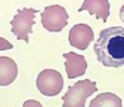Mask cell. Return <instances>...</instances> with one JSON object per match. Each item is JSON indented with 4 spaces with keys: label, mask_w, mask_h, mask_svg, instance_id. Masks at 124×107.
I'll return each mask as SVG.
<instances>
[{
    "label": "cell",
    "mask_w": 124,
    "mask_h": 107,
    "mask_svg": "<svg viewBox=\"0 0 124 107\" xmlns=\"http://www.w3.org/2000/svg\"><path fill=\"white\" fill-rule=\"evenodd\" d=\"M41 16L43 27L50 32H60L68 24L69 15L64 7L58 5L46 7Z\"/></svg>",
    "instance_id": "obj_4"
},
{
    "label": "cell",
    "mask_w": 124,
    "mask_h": 107,
    "mask_svg": "<svg viewBox=\"0 0 124 107\" xmlns=\"http://www.w3.org/2000/svg\"><path fill=\"white\" fill-rule=\"evenodd\" d=\"M66 59L65 63L66 72L69 79L83 76L87 67V64L83 55L70 51L63 54Z\"/></svg>",
    "instance_id": "obj_7"
},
{
    "label": "cell",
    "mask_w": 124,
    "mask_h": 107,
    "mask_svg": "<svg viewBox=\"0 0 124 107\" xmlns=\"http://www.w3.org/2000/svg\"><path fill=\"white\" fill-rule=\"evenodd\" d=\"M119 16L120 19L123 22H124V5L122 6L119 12Z\"/></svg>",
    "instance_id": "obj_13"
},
{
    "label": "cell",
    "mask_w": 124,
    "mask_h": 107,
    "mask_svg": "<svg viewBox=\"0 0 124 107\" xmlns=\"http://www.w3.org/2000/svg\"><path fill=\"white\" fill-rule=\"evenodd\" d=\"M18 74L16 62L7 56H0V86H7L11 84Z\"/></svg>",
    "instance_id": "obj_9"
},
{
    "label": "cell",
    "mask_w": 124,
    "mask_h": 107,
    "mask_svg": "<svg viewBox=\"0 0 124 107\" xmlns=\"http://www.w3.org/2000/svg\"><path fill=\"white\" fill-rule=\"evenodd\" d=\"M64 80L62 75L56 70L47 69L39 74L36 86L44 95L49 97L59 94L64 87Z\"/></svg>",
    "instance_id": "obj_5"
},
{
    "label": "cell",
    "mask_w": 124,
    "mask_h": 107,
    "mask_svg": "<svg viewBox=\"0 0 124 107\" xmlns=\"http://www.w3.org/2000/svg\"><path fill=\"white\" fill-rule=\"evenodd\" d=\"M93 50L104 66L119 68L124 65V28L112 26L102 30Z\"/></svg>",
    "instance_id": "obj_1"
},
{
    "label": "cell",
    "mask_w": 124,
    "mask_h": 107,
    "mask_svg": "<svg viewBox=\"0 0 124 107\" xmlns=\"http://www.w3.org/2000/svg\"><path fill=\"white\" fill-rule=\"evenodd\" d=\"M13 45L5 38L0 37V51H4L13 49Z\"/></svg>",
    "instance_id": "obj_11"
},
{
    "label": "cell",
    "mask_w": 124,
    "mask_h": 107,
    "mask_svg": "<svg viewBox=\"0 0 124 107\" xmlns=\"http://www.w3.org/2000/svg\"><path fill=\"white\" fill-rule=\"evenodd\" d=\"M122 100L120 98L111 93H101L92 100L89 107H122Z\"/></svg>",
    "instance_id": "obj_10"
},
{
    "label": "cell",
    "mask_w": 124,
    "mask_h": 107,
    "mask_svg": "<svg viewBox=\"0 0 124 107\" xmlns=\"http://www.w3.org/2000/svg\"><path fill=\"white\" fill-rule=\"evenodd\" d=\"M87 11L90 15H95L97 19H102L106 22L110 15V4L108 0H85L78 12Z\"/></svg>",
    "instance_id": "obj_8"
},
{
    "label": "cell",
    "mask_w": 124,
    "mask_h": 107,
    "mask_svg": "<svg viewBox=\"0 0 124 107\" xmlns=\"http://www.w3.org/2000/svg\"><path fill=\"white\" fill-rule=\"evenodd\" d=\"M96 83L88 79L79 81L69 86L67 92L62 97L63 107H84L87 98L98 91Z\"/></svg>",
    "instance_id": "obj_2"
},
{
    "label": "cell",
    "mask_w": 124,
    "mask_h": 107,
    "mask_svg": "<svg viewBox=\"0 0 124 107\" xmlns=\"http://www.w3.org/2000/svg\"><path fill=\"white\" fill-rule=\"evenodd\" d=\"M94 39L92 28L86 24L74 25L70 30L69 39L70 45L81 50H85Z\"/></svg>",
    "instance_id": "obj_6"
},
{
    "label": "cell",
    "mask_w": 124,
    "mask_h": 107,
    "mask_svg": "<svg viewBox=\"0 0 124 107\" xmlns=\"http://www.w3.org/2000/svg\"><path fill=\"white\" fill-rule=\"evenodd\" d=\"M42 105L37 101L29 100L26 101L23 104V107H42Z\"/></svg>",
    "instance_id": "obj_12"
},
{
    "label": "cell",
    "mask_w": 124,
    "mask_h": 107,
    "mask_svg": "<svg viewBox=\"0 0 124 107\" xmlns=\"http://www.w3.org/2000/svg\"><path fill=\"white\" fill-rule=\"evenodd\" d=\"M18 13L14 15L13 20L10 22L12 26L11 31L18 40H23L28 43V34L32 33V28L36 23L34 19L35 14L40 12L33 8L24 7L22 10H17Z\"/></svg>",
    "instance_id": "obj_3"
}]
</instances>
